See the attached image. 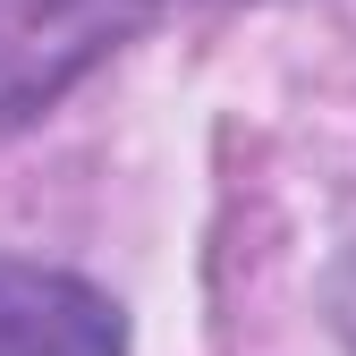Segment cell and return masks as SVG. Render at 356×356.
Returning a JSON list of instances; mask_svg holds the SVG:
<instances>
[{
    "mask_svg": "<svg viewBox=\"0 0 356 356\" xmlns=\"http://www.w3.org/2000/svg\"><path fill=\"white\" fill-rule=\"evenodd\" d=\"M323 314H331V339L356 356V238L339 246V263H331V280H323Z\"/></svg>",
    "mask_w": 356,
    "mask_h": 356,
    "instance_id": "obj_3",
    "label": "cell"
},
{
    "mask_svg": "<svg viewBox=\"0 0 356 356\" xmlns=\"http://www.w3.org/2000/svg\"><path fill=\"white\" fill-rule=\"evenodd\" d=\"M153 17L161 0H0V136L51 119Z\"/></svg>",
    "mask_w": 356,
    "mask_h": 356,
    "instance_id": "obj_1",
    "label": "cell"
},
{
    "mask_svg": "<svg viewBox=\"0 0 356 356\" xmlns=\"http://www.w3.org/2000/svg\"><path fill=\"white\" fill-rule=\"evenodd\" d=\"M0 356H127V314L85 272L0 254Z\"/></svg>",
    "mask_w": 356,
    "mask_h": 356,
    "instance_id": "obj_2",
    "label": "cell"
}]
</instances>
